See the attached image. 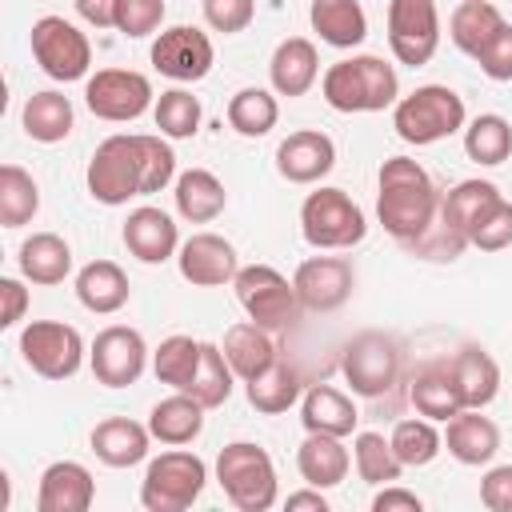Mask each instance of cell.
I'll return each mask as SVG.
<instances>
[{
  "label": "cell",
  "mask_w": 512,
  "mask_h": 512,
  "mask_svg": "<svg viewBox=\"0 0 512 512\" xmlns=\"http://www.w3.org/2000/svg\"><path fill=\"white\" fill-rule=\"evenodd\" d=\"M88 192L92 200L120 208L132 196H152L176 180V152L164 136L148 132H116L96 144L88 160Z\"/></svg>",
  "instance_id": "cell-1"
},
{
  "label": "cell",
  "mask_w": 512,
  "mask_h": 512,
  "mask_svg": "<svg viewBox=\"0 0 512 512\" xmlns=\"http://www.w3.org/2000/svg\"><path fill=\"white\" fill-rule=\"evenodd\" d=\"M444 192L432 184V176L412 156H388L380 164V192H376V216L384 232L400 244L416 240L440 212Z\"/></svg>",
  "instance_id": "cell-2"
},
{
  "label": "cell",
  "mask_w": 512,
  "mask_h": 512,
  "mask_svg": "<svg viewBox=\"0 0 512 512\" xmlns=\"http://www.w3.org/2000/svg\"><path fill=\"white\" fill-rule=\"evenodd\" d=\"M320 92L336 112H384L400 100V76L384 56H348L320 76Z\"/></svg>",
  "instance_id": "cell-3"
},
{
  "label": "cell",
  "mask_w": 512,
  "mask_h": 512,
  "mask_svg": "<svg viewBox=\"0 0 512 512\" xmlns=\"http://www.w3.org/2000/svg\"><path fill=\"white\" fill-rule=\"evenodd\" d=\"M468 120V108H464V96L452 92L448 84H420L416 92L400 96L392 104V128L404 144H436L452 132H460Z\"/></svg>",
  "instance_id": "cell-4"
},
{
  "label": "cell",
  "mask_w": 512,
  "mask_h": 512,
  "mask_svg": "<svg viewBox=\"0 0 512 512\" xmlns=\"http://www.w3.org/2000/svg\"><path fill=\"white\" fill-rule=\"evenodd\" d=\"M216 484L228 496V504H236L240 512H268L280 496V480H276V464L260 444L236 440L224 444L216 456Z\"/></svg>",
  "instance_id": "cell-5"
},
{
  "label": "cell",
  "mask_w": 512,
  "mask_h": 512,
  "mask_svg": "<svg viewBox=\"0 0 512 512\" xmlns=\"http://www.w3.org/2000/svg\"><path fill=\"white\" fill-rule=\"evenodd\" d=\"M300 232L312 248L340 252L368 236V220H364V208L344 188H316L300 204Z\"/></svg>",
  "instance_id": "cell-6"
},
{
  "label": "cell",
  "mask_w": 512,
  "mask_h": 512,
  "mask_svg": "<svg viewBox=\"0 0 512 512\" xmlns=\"http://www.w3.org/2000/svg\"><path fill=\"white\" fill-rule=\"evenodd\" d=\"M204 480H208V468L196 452L168 448L156 460H148L140 480V504L148 512H184L200 500Z\"/></svg>",
  "instance_id": "cell-7"
},
{
  "label": "cell",
  "mask_w": 512,
  "mask_h": 512,
  "mask_svg": "<svg viewBox=\"0 0 512 512\" xmlns=\"http://www.w3.org/2000/svg\"><path fill=\"white\" fill-rule=\"evenodd\" d=\"M232 288H236V300L248 312V320H256L268 332H284L300 316L296 284L288 276H280L272 264H248V268H240L236 280H232Z\"/></svg>",
  "instance_id": "cell-8"
},
{
  "label": "cell",
  "mask_w": 512,
  "mask_h": 512,
  "mask_svg": "<svg viewBox=\"0 0 512 512\" xmlns=\"http://www.w3.org/2000/svg\"><path fill=\"white\" fill-rule=\"evenodd\" d=\"M400 368H404V352H400V340L388 332H360L344 344V356H340V372L356 396L392 392V384L400 380Z\"/></svg>",
  "instance_id": "cell-9"
},
{
  "label": "cell",
  "mask_w": 512,
  "mask_h": 512,
  "mask_svg": "<svg viewBox=\"0 0 512 512\" xmlns=\"http://www.w3.org/2000/svg\"><path fill=\"white\" fill-rule=\"evenodd\" d=\"M28 40H32V56L44 68V76H52L60 84H72V80H84L88 76V68H92V44L64 16H40L32 24Z\"/></svg>",
  "instance_id": "cell-10"
},
{
  "label": "cell",
  "mask_w": 512,
  "mask_h": 512,
  "mask_svg": "<svg viewBox=\"0 0 512 512\" xmlns=\"http://www.w3.org/2000/svg\"><path fill=\"white\" fill-rule=\"evenodd\" d=\"M24 364L44 380H68L84 364V336L64 320H32L20 332Z\"/></svg>",
  "instance_id": "cell-11"
},
{
  "label": "cell",
  "mask_w": 512,
  "mask_h": 512,
  "mask_svg": "<svg viewBox=\"0 0 512 512\" xmlns=\"http://www.w3.org/2000/svg\"><path fill=\"white\" fill-rule=\"evenodd\" d=\"M84 104L96 120L128 124L152 108V80L132 68H100L84 84Z\"/></svg>",
  "instance_id": "cell-12"
},
{
  "label": "cell",
  "mask_w": 512,
  "mask_h": 512,
  "mask_svg": "<svg viewBox=\"0 0 512 512\" xmlns=\"http://www.w3.org/2000/svg\"><path fill=\"white\" fill-rule=\"evenodd\" d=\"M388 48L408 68L428 64L440 48L436 0H388Z\"/></svg>",
  "instance_id": "cell-13"
},
{
  "label": "cell",
  "mask_w": 512,
  "mask_h": 512,
  "mask_svg": "<svg viewBox=\"0 0 512 512\" xmlns=\"http://www.w3.org/2000/svg\"><path fill=\"white\" fill-rule=\"evenodd\" d=\"M88 364H92V376L96 384L104 388H128L140 380L144 364H148V344L136 328L128 324H108L96 332L92 348H88Z\"/></svg>",
  "instance_id": "cell-14"
},
{
  "label": "cell",
  "mask_w": 512,
  "mask_h": 512,
  "mask_svg": "<svg viewBox=\"0 0 512 512\" xmlns=\"http://www.w3.org/2000/svg\"><path fill=\"white\" fill-rule=\"evenodd\" d=\"M212 60H216V48L208 40V32L192 28V24H176V28H164L156 40H152V68L176 84H196L212 72Z\"/></svg>",
  "instance_id": "cell-15"
},
{
  "label": "cell",
  "mask_w": 512,
  "mask_h": 512,
  "mask_svg": "<svg viewBox=\"0 0 512 512\" xmlns=\"http://www.w3.org/2000/svg\"><path fill=\"white\" fill-rule=\"evenodd\" d=\"M296 296H300V308L308 312H336L348 304L352 288H356V268L348 256H308L296 276Z\"/></svg>",
  "instance_id": "cell-16"
},
{
  "label": "cell",
  "mask_w": 512,
  "mask_h": 512,
  "mask_svg": "<svg viewBox=\"0 0 512 512\" xmlns=\"http://www.w3.org/2000/svg\"><path fill=\"white\" fill-rule=\"evenodd\" d=\"M176 264H180V276L192 288H220V284H232L236 272H240L236 248L224 236H216V232L188 236L180 244V252H176Z\"/></svg>",
  "instance_id": "cell-17"
},
{
  "label": "cell",
  "mask_w": 512,
  "mask_h": 512,
  "mask_svg": "<svg viewBox=\"0 0 512 512\" xmlns=\"http://www.w3.org/2000/svg\"><path fill=\"white\" fill-rule=\"evenodd\" d=\"M332 168H336V144H332V136H324L316 128L288 132L276 148V172L288 184H316Z\"/></svg>",
  "instance_id": "cell-18"
},
{
  "label": "cell",
  "mask_w": 512,
  "mask_h": 512,
  "mask_svg": "<svg viewBox=\"0 0 512 512\" xmlns=\"http://www.w3.org/2000/svg\"><path fill=\"white\" fill-rule=\"evenodd\" d=\"M124 248L140 260V264H164L168 256L180 252V232H176V220L164 212V208H152V204H140L128 212L124 220Z\"/></svg>",
  "instance_id": "cell-19"
},
{
  "label": "cell",
  "mask_w": 512,
  "mask_h": 512,
  "mask_svg": "<svg viewBox=\"0 0 512 512\" xmlns=\"http://www.w3.org/2000/svg\"><path fill=\"white\" fill-rule=\"evenodd\" d=\"M408 400L420 416H428L436 424L452 420L464 408V396H460V384H456V372H452V356L420 364L412 384H408Z\"/></svg>",
  "instance_id": "cell-20"
},
{
  "label": "cell",
  "mask_w": 512,
  "mask_h": 512,
  "mask_svg": "<svg viewBox=\"0 0 512 512\" xmlns=\"http://www.w3.org/2000/svg\"><path fill=\"white\" fill-rule=\"evenodd\" d=\"M96 500V480L80 460H56L40 472L36 508L40 512H88Z\"/></svg>",
  "instance_id": "cell-21"
},
{
  "label": "cell",
  "mask_w": 512,
  "mask_h": 512,
  "mask_svg": "<svg viewBox=\"0 0 512 512\" xmlns=\"http://www.w3.org/2000/svg\"><path fill=\"white\" fill-rule=\"evenodd\" d=\"M444 448L468 468L492 464V456L500 452V428L480 416V408H460L452 420H444Z\"/></svg>",
  "instance_id": "cell-22"
},
{
  "label": "cell",
  "mask_w": 512,
  "mask_h": 512,
  "mask_svg": "<svg viewBox=\"0 0 512 512\" xmlns=\"http://www.w3.org/2000/svg\"><path fill=\"white\" fill-rule=\"evenodd\" d=\"M320 76V52L308 36H288L276 44L272 60H268V80L276 96H304Z\"/></svg>",
  "instance_id": "cell-23"
},
{
  "label": "cell",
  "mask_w": 512,
  "mask_h": 512,
  "mask_svg": "<svg viewBox=\"0 0 512 512\" xmlns=\"http://www.w3.org/2000/svg\"><path fill=\"white\" fill-rule=\"evenodd\" d=\"M204 404L192 396V392H172V396H164L160 404H152V412H148V432H152V440H160V444H168V448H184V444H192L200 432H204Z\"/></svg>",
  "instance_id": "cell-24"
},
{
  "label": "cell",
  "mask_w": 512,
  "mask_h": 512,
  "mask_svg": "<svg viewBox=\"0 0 512 512\" xmlns=\"http://www.w3.org/2000/svg\"><path fill=\"white\" fill-rule=\"evenodd\" d=\"M300 420L308 432H324V436H352L360 424V412L352 404L348 392L332 388V384H312L300 396Z\"/></svg>",
  "instance_id": "cell-25"
},
{
  "label": "cell",
  "mask_w": 512,
  "mask_h": 512,
  "mask_svg": "<svg viewBox=\"0 0 512 512\" xmlns=\"http://www.w3.org/2000/svg\"><path fill=\"white\" fill-rule=\"evenodd\" d=\"M148 444H152V432L148 424H136L128 416H108L92 428V452L100 464L108 468H132L148 456Z\"/></svg>",
  "instance_id": "cell-26"
},
{
  "label": "cell",
  "mask_w": 512,
  "mask_h": 512,
  "mask_svg": "<svg viewBox=\"0 0 512 512\" xmlns=\"http://www.w3.org/2000/svg\"><path fill=\"white\" fill-rule=\"evenodd\" d=\"M128 296H132V284L116 260H92L76 272V300L96 316L120 312L128 304Z\"/></svg>",
  "instance_id": "cell-27"
},
{
  "label": "cell",
  "mask_w": 512,
  "mask_h": 512,
  "mask_svg": "<svg viewBox=\"0 0 512 512\" xmlns=\"http://www.w3.org/2000/svg\"><path fill=\"white\" fill-rule=\"evenodd\" d=\"M224 356H228V364H232V372L248 384L252 376H260L268 364H276L280 360V344L272 340V332L268 328H260L256 320H240V324H232L228 332H224Z\"/></svg>",
  "instance_id": "cell-28"
},
{
  "label": "cell",
  "mask_w": 512,
  "mask_h": 512,
  "mask_svg": "<svg viewBox=\"0 0 512 512\" xmlns=\"http://www.w3.org/2000/svg\"><path fill=\"white\" fill-rule=\"evenodd\" d=\"M296 468H300L304 484H312V488L324 492V488H336V484L348 476L352 456H348V448L340 444V436L308 432L304 444L296 448Z\"/></svg>",
  "instance_id": "cell-29"
},
{
  "label": "cell",
  "mask_w": 512,
  "mask_h": 512,
  "mask_svg": "<svg viewBox=\"0 0 512 512\" xmlns=\"http://www.w3.org/2000/svg\"><path fill=\"white\" fill-rule=\"evenodd\" d=\"M508 20H504V12L492 4V0H460L456 8H452V16H448V36H452V44L464 52V56H480L492 40H496V32L504 28Z\"/></svg>",
  "instance_id": "cell-30"
},
{
  "label": "cell",
  "mask_w": 512,
  "mask_h": 512,
  "mask_svg": "<svg viewBox=\"0 0 512 512\" xmlns=\"http://www.w3.org/2000/svg\"><path fill=\"white\" fill-rule=\"evenodd\" d=\"M308 24L332 48H356L368 36V16H364L360 0H312Z\"/></svg>",
  "instance_id": "cell-31"
},
{
  "label": "cell",
  "mask_w": 512,
  "mask_h": 512,
  "mask_svg": "<svg viewBox=\"0 0 512 512\" xmlns=\"http://www.w3.org/2000/svg\"><path fill=\"white\" fill-rule=\"evenodd\" d=\"M16 260H20V276L32 284H64V276L72 272V248L56 232H32L20 244Z\"/></svg>",
  "instance_id": "cell-32"
},
{
  "label": "cell",
  "mask_w": 512,
  "mask_h": 512,
  "mask_svg": "<svg viewBox=\"0 0 512 512\" xmlns=\"http://www.w3.org/2000/svg\"><path fill=\"white\" fill-rule=\"evenodd\" d=\"M176 212L188 220V224H212L224 204H228V192L224 184L208 172V168H188L176 176Z\"/></svg>",
  "instance_id": "cell-33"
},
{
  "label": "cell",
  "mask_w": 512,
  "mask_h": 512,
  "mask_svg": "<svg viewBox=\"0 0 512 512\" xmlns=\"http://www.w3.org/2000/svg\"><path fill=\"white\" fill-rule=\"evenodd\" d=\"M20 124L24 132L36 140V144H60L72 124H76V112H72V100L64 92H32L24 100V112H20Z\"/></svg>",
  "instance_id": "cell-34"
},
{
  "label": "cell",
  "mask_w": 512,
  "mask_h": 512,
  "mask_svg": "<svg viewBox=\"0 0 512 512\" xmlns=\"http://www.w3.org/2000/svg\"><path fill=\"white\" fill-rule=\"evenodd\" d=\"M452 372H456V384H460V396H464V408H488L500 392V364L468 344L460 352H452Z\"/></svg>",
  "instance_id": "cell-35"
},
{
  "label": "cell",
  "mask_w": 512,
  "mask_h": 512,
  "mask_svg": "<svg viewBox=\"0 0 512 512\" xmlns=\"http://www.w3.org/2000/svg\"><path fill=\"white\" fill-rule=\"evenodd\" d=\"M244 392H248V404H252L260 416H280V412H288V408L304 396V384H300V372L280 356V360L268 364L260 376H252V380L244 384Z\"/></svg>",
  "instance_id": "cell-36"
},
{
  "label": "cell",
  "mask_w": 512,
  "mask_h": 512,
  "mask_svg": "<svg viewBox=\"0 0 512 512\" xmlns=\"http://www.w3.org/2000/svg\"><path fill=\"white\" fill-rule=\"evenodd\" d=\"M200 352H204V340H192V336H168V340H160V348L152 352L156 380L168 384V388L188 392L192 380H196V368H200Z\"/></svg>",
  "instance_id": "cell-37"
},
{
  "label": "cell",
  "mask_w": 512,
  "mask_h": 512,
  "mask_svg": "<svg viewBox=\"0 0 512 512\" xmlns=\"http://www.w3.org/2000/svg\"><path fill=\"white\" fill-rule=\"evenodd\" d=\"M352 464H356V476L364 484H376V488L380 484H396L400 472H404V464H400V456H396V448H392V440L384 432H356Z\"/></svg>",
  "instance_id": "cell-38"
},
{
  "label": "cell",
  "mask_w": 512,
  "mask_h": 512,
  "mask_svg": "<svg viewBox=\"0 0 512 512\" xmlns=\"http://www.w3.org/2000/svg\"><path fill=\"white\" fill-rule=\"evenodd\" d=\"M464 152L468 160L484 164V168H496L512 156V124L496 112H480L468 128H464Z\"/></svg>",
  "instance_id": "cell-39"
},
{
  "label": "cell",
  "mask_w": 512,
  "mask_h": 512,
  "mask_svg": "<svg viewBox=\"0 0 512 512\" xmlns=\"http://www.w3.org/2000/svg\"><path fill=\"white\" fill-rule=\"evenodd\" d=\"M388 440H392V448H396L404 468H424L444 448V432H436V420H428L420 412H416V420H396Z\"/></svg>",
  "instance_id": "cell-40"
},
{
  "label": "cell",
  "mask_w": 512,
  "mask_h": 512,
  "mask_svg": "<svg viewBox=\"0 0 512 512\" xmlns=\"http://www.w3.org/2000/svg\"><path fill=\"white\" fill-rule=\"evenodd\" d=\"M36 212H40V188H36V180L20 164H4L0 168V224L4 228H20Z\"/></svg>",
  "instance_id": "cell-41"
},
{
  "label": "cell",
  "mask_w": 512,
  "mask_h": 512,
  "mask_svg": "<svg viewBox=\"0 0 512 512\" xmlns=\"http://www.w3.org/2000/svg\"><path fill=\"white\" fill-rule=\"evenodd\" d=\"M280 120V104L268 88H240L228 100V124L240 136H268Z\"/></svg>",
  "instance_id": "cell-42"
},
{
  "label": "cell",
  "mask_w": 512,
  "mask_h": 512,
  "mask_svg": "<svg viewBox=\"0 0 512 512\" xmlns=\"http://www.w3.org/2000/svg\"><path fill=\"white\" fill-rule=\"evenodd\" d=\"M200 116H204L200 100L188 88H168L152 104V120H156L160 136H168V140H192L200 132Z\"/></svg>",
  "instance_id": "cell-43"
},
{
  "label": "cell",
  "mask_w": 512,
  "mask_h": 512,
  "mask_svg": "<svg viewBox=\"0 0 512 512\" xmlns=\"http://www.w3.org/2000/svg\"><path fill=\"white\" fill-rule=\"evenodd\" d=\"M496 196H500V188H496L492 180H460L456 188H448V192H444L440 212H444V220H448L456 232H464V240H468L472 220H476V216H480Z\"/></svg>",
  "instance_id": "cell-44"
},
{
  "label": "cell",
  "mask_w": 512,
  "mask_h": 512,
  "mask_svg": "<svg viewBox=\"0 0 512 512\" xmlns=\"http://www.w3.org/2000/svg\"><path fill=\"white\" fill-rule=\"evenodd\" d=\"M232 380H236V372H232V364H228L224 348L204 340L200 368H196V380H192V388H188V392H192L204 408H220V404L232 396Z\"/></svg>",
  "instance_id": "cell-45"
},
{
  "label": "cell",
  "mask_w": 512,
  "mask_h": 512,
  "mask_svg": "<svg viewBox=\"0 0 512 512\" xmlns=\"http://www.w3.org/2000/svg\"><path fill=\"white\" fill-rule=\"evenodd\" d=\"M468 244L480 248V252H500L512 244V200L496 196L468 228Z\"/></svg>",
  "instance_id": "cell-46"
},
{
  "label": "cell",
  "mask_w": 512,
  "mask_h": 512,
  "mask_svg": "<svg viewBox=\"0 0 512 512\" xmlns=\"http://www.w3.org/2000/svg\"><path fill=\"white\" fill-rule=\"evenodd\" d=\"M404 248H408L412 256H420V260L448 264V260H456V256L468 248V240H464V232H456V228L444 220V212H436V220H432L416 240H408Z\"/></svg>",
  "instance_id": "cell-47"
},
{
  "label": "cell",
  "mask_w": 512,
  "mask_h": 512,
  "mask_svg": "<svg viewBox=\"0 0 512 512\" xmlns=\"http://www.w3.org/2000/svg\"><path fill=\"white\" fill-rule=\"evenodd\" d=\"M164 24V0H116V32L128 40L152 36Z\"/></svg>",
  "instance_id": "cell-48"
},
{
  "label": "cell",
  "mask_w": 512,
  "mask_h": 512,
  "mask_svg": "<svg viewBox=\"0 0 512 512\" xmlns=\"http://www.w3.org/2000/svg\"><path fill=\"white\" fill-rule=\"evenodd\" d=\"M200 4H204L208 28L224 32V36L244 32L252 24V16H256V0H200Z\"/></svg>",
  "instance_id": "cell-49"
},
{
  "label": "cell",
  "mask_w": 512,
  "mask_h": 512,
  "mask_svg": "<svg viewBox=\"0 0 512 512\" xmlns=\"http://www.w3.org/2000/svg\"><path fill=\"white\" fill-rule=\"evenodd\" d=\"M476 64H480V72H484L488 80H496V84H508V80H512V24H504V28L496 32V40L476 56Z\"/></svg>",
  "instance_id": "cell-50"
},
{
  "label": "cell",
  "mask_w": 512,
  "mask_h": 512,
  "mask_svg": "<svg viewBox=\"0 0 512 512\" xmlns=\"http://www.w3.org/2000/svg\"><path fill=\"white\" fill-rule=\"evenodd\" d=\"M480 504L492 512H512V464H496L480 480Z\"/></svg>",
  "instance_id": "cell-51"
},
{
  "label": "cell",
  "mask_w": 512,
  "mask_h": 512,
  "mask_svg": "<svg viewBox=\"0 0 512 512\" xmlns=\"http://www.w3.org/2000/svg\"><path fill=\"white\" fill-rule=\"evenodd\" d=\"M0 300H4L0 328H12L16 320H24V312H28V288H24L16 276H4V280H0Z\"/></svg>",
  "instance_id": "cell-52"
},
{
  "label": "cell",
  "mask_w": 512,
  "mask_h": 512,
  "mask_svg": "<svg viewBox=\"0 0 512 512\" xmlns=\"http://www.w3.org/2000/svg\"><path fill=\"white\" fill-rule=\"evenodd\" d=\"M424 500L408 488H396V484H384L376 496H372V512H420Z\"/></svg>",
  "instance_id": "cell-53"
},
{
  "label": "cell",
  "mask_w": 512,
  "mask_h": 512,
  "mask_svg": "<svg viewBox=\"0 0 512 512\" xmlns=\"http://www.w3.org/2000/svg\"><path fill=\"white\" fill-rule=\"evenodd\" d=\"M80 20H88L92 28H116V0H72Z\"/></svg>",
  "instance_id": "cell-54"
},
{
  "label": "cell",
  "mask_w": 512,
  "mask_h": 512,
  "mask_svg": "<svg viewBox=\"0 0 512 512\" xmlns=\"http://www.w3.org/2000/svg\"><path fill=\"white\" fill-rule=\"evenodd\" d=\"M284 504H288V512H296V508H312V512H328V500H324V496H320V488H312V484H308V492H292V496H288Z\"/></svg>",
  "instance_id": "cell-55"
}]
</instances>
